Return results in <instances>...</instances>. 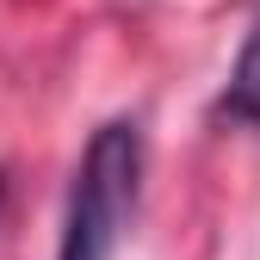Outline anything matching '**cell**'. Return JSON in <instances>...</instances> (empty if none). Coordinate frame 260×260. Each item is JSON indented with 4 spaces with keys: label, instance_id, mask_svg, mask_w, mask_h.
Segmentation results:
<instances>
[{
    "label": "cell",
    "instance_id": "1",
    "mask_svg": "<svg viewBox=\"0 0 260 260\" xmlns=\"http://www.w3.org/2000/svg\"><path fill=\"white\" fill-rule=\"evenodd\" d=\"M137 180H143V130L130 118H112L87 137V155L69 186V217H62L56 260H112L118 230L137 211Z\"/></svg>",
    "mask_w": 260,
    "mask_h": 260
},
{
    "label": "cell",
    "instance_id": "2",
    "mask_svg": "<svg viewBox=\"0 0 260 260\" xmlns=\"http://www.w3.org/2000/svg\"><path fill=\"white\" fill-rule=\"evenodd\" d=\"M217 118L260 130V19L248 25V38H242V56H236V69H230V87L217 93Z\"/></svg>",
    "mask_w": 260,
    "mask_h": 260
},
{
    "label": "cell",
    "instance_id": "3",
    "mask_svg": "<svg viewBox=\"0 0 260 260\" xmlns=\"http://www.w3.org/2000/svg\"><path fill=\"white\" fill-rule=\"evenodd\" d=\"M0 211H7V168H0Z\"/></svg>",
    "mask_w": 260,
    "mask_h": 260
}]
</instances>
